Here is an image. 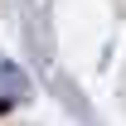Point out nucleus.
<instances>
[{"label":"nucleus","mask_w":126,"mask_h":126,"mask_svg":"<svg viewBox=\"0 0 126 126\" xmlns=\"http://www.w3.org/2000/svg\"><path fill=\"white\" fill-rule=\"evenodd\" d=\"M29 97V78H24V68H15L10 58H0V111H10L15 102Z\"/></svg>","instance_id":"1"}]
</instances>
